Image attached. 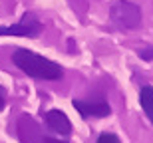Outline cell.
I'll return each instance as SVG.
<instances>
[{
    "label": "cell",
    "mask_w": 153,
    "mask_h": 143,
    "mask_svg": "<svg viewBox=\"0 0 153 143\" xmlns=\"http://www.w3.org/2000/svg\"><path fill=\"white\" fill-rule=\"evenodd\" d=\"M42 32V22L32 14L26 12L22 20L12 26H0V36H28V38H36Z\"/></svg>",
    "instance_id": "277c9868"
},
{
    "label": "cell",
    "mask_w": 153,
    "mask_h": 143,
    "mask_svg": "<svg viewBox=\"0 0 153 143\" xmlns=\"http://www.w3.org/2000/svg\"><path fill=\"white\" fill-rule=\"evenodd\" d=\"M139 103H141L143 113L147 115V119L153 123V87L151 86H143L139 92Z\"/></svg>",
    "instance_id": "8992f818"
},
{
    "label": "cell",
    "mask_w": 153,
    "mask_h": 143,
    "mask_svg": "<svg viewBox=\"0 0 153 143\" xmlns=\"http://www.w3.org/2000/svg\"><path fill=\"white\" fill-rule=\"evenodd\" d=\"M46 125H48L50 131L60 133V135H70L72 133V123H70L68 115L60 109H50L46 113Z\"/></svg>",
    "instance_id": "5b68a950"
},
{
    "label": "cell",
    "mask_w": 153,
    "mask_h": 143,
    "mask_svg": "<svg viewBox=\"0 0 153 143\" xmlns=\"http://www.w3.org/2000/svg\"><path fill=\"white\" fill-rule=\"evenodd\" d=\"M111 22L121 30H135L141 26V8L129 0H115L109 10Z\"/></svg>",
    "instance_id": "7a4b0ae2"
},
{
    "label": "cell",
    "mask_w": 153,
    "mask_h": 143,
    "mask_svg": "<svg viewBox=\"0 0 153 143\" xmlns=\"http://www.w3.org/2000/svg\"><path fill=\"white\" fill-rule=\"evenodd\" d=\"M4 105H6V96H4V90L0 87V111L4 109Z\"/></svg>",
    "instance_id": "9c48e42d"
},
{
    "label": "cell",
    "mask_w": 153,
    "mask_h": 143,
    "mask_svg": "<svg viewBox=\"0 0 153 143\" xmlns=\"http://www.w3.org/2000/svg\"><path fill=\"white\" fill-rule=\"evenodd\" d=\"M12 62L18 70H22L26 76L34 78V80H62L64 78V68L60 64L52 62L48 58L40 56L32 50H26V48H18L14 54H12Z\"/></svg>",
    "instance_id": "6da1fadb"
},
{
    "label": "cell",
    "mask_w": 153,
    "mask_h": 143,
    "mask_svg": "<svg viewBox=\"0 0 153 143\" xmlns=\"http://www.w3.org/2000/svg\"><path fill=\"white\" fill-rule=\"evenodd\" d=\"M97 143H121V141H119V137L115 135V133L105 131V133H102V135L97 137Z\"/></svg>",
    "instance_id": "52a82bcc"
},
{
    "label": "cell",
    "mask_w": 153,
    "mask_h": 143,
    "mask_svg": "<svg viewBox=\"0 0 153 143\" xmlns=\"http://www.w3.org/2000/svg\"><path fill=\"white\" fill-rule=\"evenodd\" d=\"M40 143H68V141H66V139H58V137L44 135V137H40Z\"/></svg>",
    "instance_id": "ba28073f"
},
{
    "label": "cell",
    "mask_w": 153,
    "mask_h": 143,
    "mask_svg": "<svg viewBox=\"0 0 153 143\" xmlns=\"http://www.w3.org/2000/svg\"><path fill=\"white\" fill-rule=\"evenodd\" d=\"M74 107L84 119H102L111 113L108 99L102 96L90 97V99H74Z\"/></svg>",
    "instance_id": "3957f363"
}]
</instances>
